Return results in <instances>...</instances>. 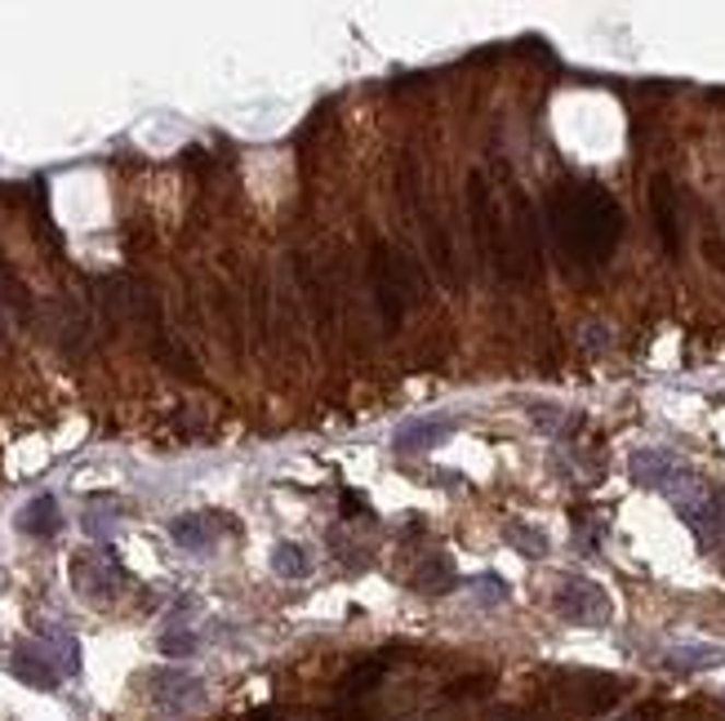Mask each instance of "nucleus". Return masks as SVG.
Returning <instances> with one entry per match:
<instances>
[{
    "label": "nucleus",
    "mask_w": 725,
    "mask_h": 721,
    "mask_svg": "<svg viewBox=\"0 0 725 721\" xmlns=\"http://www.w3.org/2000/svg\"><path fill=\"white\" fill-rule=\"evenodd\" d=\"M419 593H445V588L454 583V566L445 561V557H428L419 570H414V579H410Z\"/></svg>",
    "instance_id": "nucleus-13"
},
{
    "label": "nucleus",
    "mask_w": 725,
    "mask_h": 721,
    "mask_svg": "<svg viewBox=\"0 0 725 721\" xmlns=\"http://www.w3.org/2000/svg\"><path fill=\"white\" fill-rule=\"evenodd\" d=\"M548 223L557 245L574 264H606L623 236V210L597 183H561L548 201Z\"/></svg>",
    "instance_id": "nucleus-1"
},
{
    "label": "nucleus",
    "mask_w": 725,
    "mask_h": 721,
    "mask_svg": "<svg viewBox=\"0 0 725 721\" xmlns=\"http://www.w3.org/2000/svg\"><path fill=\"white\" fill-rule=\"evenodd\" d=\"M378 677H383V664H378V660H365L361 668H352V673H348V682H343V695H365V690H370Z\"/></svg>",
    "instance_id": "nucleus-16"
},
{
    "label": "nucleus",
    "mask_w": 725,
    "mask_h": 721,
    "mask_svg": "<svg viewBox=\"0 0 725 721\" xmlns=\"http://www.w3.org/2000/svg\"><path fill=\"white\" fill-rule=\"evenodd\" d=\"M654 223H658V236H664L668 254H677L681 249V223H677V196H673L668 178H654Z\"/></svg>",
    "instance_id": "nucleus-8"
},
{
    "label": "nucleus",
    "mask_w": 725,
    "mask_h": 721,
    "mask_svg": "<svg viewBox=\"0 0 725 721\" xmlns=\"http://www.w3.org/2000/svg\"><path fill=\"white\" fill-rule=\"evenodd\" d=\"M552 610L578 628H601L610 624L615 606H610V593L597 583V579H583V574H565L552 593Z\"/></svg>",
    "instance_id": "nucleus-3"
},
{
    "label": "nucleus",
    "mask_w": 725,
    "mask_h": 721,
    "mask_svg": "<svg viewBox=\"0 0 725 721\" xmlns=\"http://www.w3.org/2000/svg\"><path fill=\"white\" fill-rule=\"evenodd\" d=\"M272 570L281 579H307L312 574V557L299 548V544H277L272 548Z\"/></svg>",
    "instance_id": "nucleus-14"
},
{
    "label": "nucleus",
    "mask_w": 725,
    "mask_h": 721,
    "mask_svg": "<svg viewBox=\"0 0 725 721\" xmlns=\"http://www.w3.org/2000/svg\"><path fill=\"white\" fill-rule=\"evenodd\" d=\"M169 539L178 544V548H187V553H206V548H214V539H219V526L210 516H178V521H169Z\"/></svg>",
    "instance_id": "nucleus-11"
},
{
    "label": "nucleus",
    "mask_w": 725,
    "mask_h": 721,
    "mask_svg": "<svg viewBox=\"0 0 725 721\" xmlns=\"http://www.w3.org/2000/svg\"><path fill=\"white\" fill-rule=\"evenodd\" d=\"M370 281H374V303H378V316L387 330H397L406 307L423 294V277H419V264L397 249V245H374L370 254Z\"/></svg>",
    "instance_id": "nucleus-2"
},
{
    "label": "nucleus",
    "mask_w": 725,
    "mask_h": 721,
    "mask_svg": "<svg viewBox=\"0 0 725 721\" xmlns=\"http://www.w3.org/2000/svg\"><path fill=\"white\" fill-rule=\"evenodd\" d=\"M628 468H632V477H636L641 486H650V490H668V486L686 473V464H677L668 450H636Z\"/></svg>",
    "instance_id": "nucleus-5"
},
{
    "label": "nucleus",
    "mask_w": 725,
    "mask_h": 721,
    "mask_svg": "<svg viewBox=\"0 0 725 721\" xmlns=\"http://www.w3.org/2000/svg\"><path fill=\"white\" fill-rule=\"evenodd\" d=\"M152 695H156L165 708H187V703L201 699L206 690H201V682H196V677L165 668V673H156V677H152Z\"/></svg>",
    "instance_id": "nucleus-10"
},
{
    "label": "nucleus",
    "mask_w": 725,
    "mask_h": 721,
    "mask_svg": "<svg viewBox=\"0 0 725 721\" xmlns=\"http://www.w3.org/2000/svg\"><path fill=\"white\" fill-rule=\"evenodd\" d=\"M161 654H169V660H187V654H196V637L191 632H165Z\"/></svg>",
    "instance_id": "nucleus-17"
},
{
    "label": "nucleus",
    "mask_w": 725,
    "mask_h": 721,
    "mask_svg": "<svg viewBox=\"0 0 725 721\" xmlns=\"http://www.w3.org/2000/svg\"><path fill=\"white\" fill-rule=\"evenodd\" d=\"M10 673H14L23 686H32V690H54V686L62 682L58 660H54V650H49L45 641H19V646L10 650Z\"/></svg>",
    "instance_id": "nucleus-4"
},
{
    "label": "nucleus",
    "mask_w": 725,
    "mask_h": 721,
    "mask_svg": "<svg viewBox=\"0 0 725 721\" xmlns=\"http://www.w3.org/2000/svg\"><path fill=\"white\" fill-rule=\"evenodd\" d=\"M507 544L521 548L525 557H543L548 553V535L535 531V526H507Z\"/></svg>",
    "instance_id": "nucleus-15"
},
{
    "label": "nucleus",
    "mask_w": 725,
    "mask_h": 721,
    "mask_svg": "<svg viewBox=\"0 0 725 721\" xmlns=\"http://www.w3.org/2000/svg\"><path fill=\"white\" fill-rule=\"evenodd\" d=\"M445 437H449V423H445V419H410V423L397 428L391 445H397V454H428V450H436Z\"/></svg>",
    "instance_id": "nucleus-7"
},
{
    "label": "nucleus",
    "mask_w": 725,
    "mask_h": 721,
    "mask_svg": "<svg viewBox=\"0 0 725 721\" xmlns=\"http://www.w3.org/2000/svg\"><path fill=\"white\" fill-rule=\"evenodd\" d=\"M72 583H77V593H81V597H90V602H107V597L116 593V570L103 566L98 557L81 553V557L72 561Z\"/></svg>",
    "instance_id": "nucleus-6"
},
{
    "label": "nucleus",
    "mask_w": 725,
    "mask_h": 721,
    "mask_svg": "<svg viewBox=\"0 0 725 721\" xmlns=\"http://www.w3.org/2000/svg\"><path fill=\"white\" fill-rule=\"evenodd\" d=\"M19 531L32 539H54L58 535V503L49 495H36L19 516Z\"/></svg>",
    "instance_id": "nucleus-12"
},
{
    "label": "nucleus",
    "mask_w": 725,
    "mask_h": 721,
    "mask_svg": "<svg viewBox=\"0 0 725 721\" xmlns=\"http://www.w3.org/2000/svg\"><path fill=\"white\" fill-rule=\"evenodd\" d=\"M472 588H477V597H481V602H490V606H499V602L507 597L503 579H494V574H481V579H472Z\"/></svg>",
    "instance_id": "nucleus-18"
},
{
    "label": "nucleus",
    "mask_w": 725,
    "mask_h": 721,
    "mask_svg": "<svg viewBox=\"0 0 725 721\" xmlns=\"http://www.w3.org/2000/svg\"><path fill=\"white\" fill-rule=\"evenodd\" d=\"M664 664L677 673H699V668H721L725 664V646H708V641H690V646H673L664 654Z\"/></svg>",
    "instance_id": "nucleus-9"
}]
</instances>
